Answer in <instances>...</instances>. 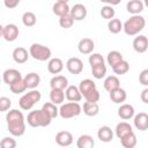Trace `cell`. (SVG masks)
<instances>
[{
    "instance_id": "obj_38",
    "label": "cell",
    "mask_w": 148,
    "mask_h": 148,
    "mask_svg": "<svg viewBox=\"0 0 148 148\" xmlns=\"http://www.w3.org/2000/svg\"><path fill=\"white\" fill-rule=\"evenodd\" d=\"M9 89H10V91L13 94H22V92H24L27 90V87H25V84L23 82V79H21V80L15 81L14 83L9 84Z\"/></svg>"
},
{
    "instance_id": "obj_50",
    "label": "cell",
    "mask_w": 148,
    "mask_h": 148,
    "mask_svg": "<svg viewBox=\"0 0 148 148\" xmlns=\"http://www.w3.org/2000/svg\"><path fill=\"white\" fill-rule=\"evenodd\" d=\"M58 1H61V2H68L69 0H58Z\"/></svg>"
},
{
    "instance_id": "obj_7",
    "label": "cell",
    "mask_w": 148,
    "mask_h": 148,
    "mask_svg": "<svg viewBox=\"0 0 148 148\" xmlns=\"http://www.w3.org/2000/svg\"><path fill=\"white\" fill-rule=\"evenodd\" d=\"M66 68L71 74L77 75L83 71V62L76 57H72L66 61Z\"/></svg>"
},
{
    "instance_id": "obj_4",
    "label": "cell",
    "mask_w": 148,
    "mask_h": 148,
    "mask_svg": "<svg viewBox=\"0 0 148 148\" xmlns=\"http://www.w3.org/2000/svg\"><path fill=\"white\" fill-rule=\"evenodd\" d=\"M40 98H42L40 92H39L38 90L32 89L31 91L24 94V95L20 98L18 105H20V108H21L22 110L28 111V110L32 109V106H34L36 103H38V102L40 101Z\"/></svg>"
},
{
    "instance_id": "obj_2",
    "label": "cell",
    "mask_w": 148,
    "mask_h": 148,
    "mask_svg": "<svg viewBox=\"0 0 148 148\" xmlns=\"http://www.w3.org/2000/svg\"><path fill=\"white\" fill-rule=\"evenodd\" d=\"M145 25H146L145 17L139 15V14H136V15L131 16L127 21H125V23L123 24V30L128 36H135L140 31L143 30Z\"/></svg>"
},
{
    "instance_id": "obj_28",
    "label": "cell",
    "mask_w": 148,
    "mask_h": 148,
    "mask_svg": "<svg viewBox=\"0 0 148 148\" xmlns=\"http://www.w3.org/2000/svg\"><path fill=\"white\" fill-rule=\"evenodd\" d=\"M120 143L124 148H133L136 145V136L134 134V132L127 133L126 135H124L123 138H120Z\"/></svg>"
},
{
    "instance_id": "obj_30",
    "label": "cell",
    "mask_w": 148,
    "mask_h": 148,
    "mask_svg": "<svg viewBox=\"0 0 148 148\" xmlns=\"http://www.w3.org/2000/svg\"><path fill=\"white\" fill-rule=\"evenodd\" d=\"M95 88H96V83L90 79H84L79 84V90H80L82 96H84L87 92H89L90 90H92Z\"/></svg>"
},
{
    "instance_id": "obj_35",
    "label": "cell",
    "mask_w": 148,
    "mask_h": 148,
    "mask_svg": "<svg viewBox=\"0 0 148 148\" xmlns=\"http://www.w3.org/2000/svg\"><path fill=\"white\" fill-rule=\"evenodd\" d=\"M124 58H123V54L119 52V51H111V52H109L108 53V57H106V61H108V64L112 67V66H114L117 62H119L120 60H123Z\"/></svg>"
},
{
    "instance_id": "obj_48",
    "label": "cell",
    "mask_w": 148,
    "mask_h": 148,
    "mask_svg": "<svg viewBox=\"0 0 148 148\" xmlns=\"http://www.w3.org/2000/svg\"><path fill=\"white\" fill-rule=\"evenodd\" d=\"M101 1L106 5H110V6H116V5H119L121 0H101Z\"/></svg>"
},
{
    "instance_id": "obj_6",
    "label": "cell",
    "mask_w": 148,
    "mask_h": 148,
    "mask_svg": "<svg viewBox=\"0 0 148 148\" xmlns=\"http://www.w3.org/2000/svg\"><path fill=\"white\" fill-rule=\"evenodd\" d=\"M29 54L38 61H46L51 58V50L47 46H44L42 44L38 43H34L31 44L30 49H29Z\"/></svg>"
},
{
    "instance_id": "obj_44",
    "label": "cell",
    "mask_w": 148,
    "mask_h": 148,
    "mask_svg": "<svg viewBox=\"0 0 148 148\" xmlns=\"http://www.w3.org/2000/svg\"><path fill=\"white\" fill-rule=\"evenodd\" d=\"M12 106V101L6 97V96H2L0 97V112H5V111H8Z\"/></svg>"
},
{
    "instance_id": "obj_20",
    "label": "cell",
    "mask_w": 148,
    "mask_h": 148,
    "mask_svg": "<svg viewBox=\"0 0 148 148\" xmlns=\"http://www.w3.org/2000/svg\"><path fill=\"white\" fill-rule=\"evenodd\" d=\"M118 116L124 119V120H128L131 118H133L134 116V108L131 104H121L118 109Z\"/></svg>"
},
{
    "instance_id": "obj_22",
    "label": "cell",
    "mask_w": 148,
    "mask_h": 148,
    "mask_svg": "<svg viewBox=\"0 0 148 148\" xmlns=\"http://www.w3.org/2000/svg\"><path fill=\"white\" fill-rule=\"evenodd\" d=\"M145 8V5L141 0H130L126 5V9L128 13L133 14V15H136V14H140Z\"/></svg>"
},
{
    "instance_id": "obj_51",
    "label": "cell",
    "mask_w": 148,
    "mask_h": 148,
    "mask_svg": "<svg viewBox=\"0 0 148 148\" xmlns=\"http://www.w3.org/2000/svg\"><path fill=\"white\" fill-rule=\"evenodd\" d=\"M0 81H1V77H0Z\"/></svg>"
},
{
    "instance_id": "obj_11",
    "label": "cell",
    "mask_w": 148,
    "mask_h": 148,
    "mask_svg": "<svg viewBox=\"0 0 148 148\" xmlns=\"http://www.w3.org/2000/svg\"><path fill=\"white\" fill-rule=\"evenodd\" d=\"M56 142L61 147H68L73 143V135L68 131H60L56 135Z\"/></svg>"
},
{
    "instance_id": "obj_40",
    "label": "cell",
    "mask_w": 148,
    "mask_h": 148,
    "mask_svg": "<svg viewBox=\"0 0 148 148\" xmlns=\"http://www.w3.org/2000/svg\"><path fill=\"white\" fill-rule=\"evenodd\" d=\"M114 14H116V12H114L113 7L110 6V5H106V6L102 7V9H101V16H102L103 18H105V20H111V18H113V17H114Z\"/></svg>"
},
{
    "instance_id": "obj_3",
    "label": "cell",
    "mask_w": 148,
    "mask_h": 148,
    "mask_svg": "<svg viewBox=\"0 0 148 148\" xmlns=\"http://www.w3.org/2000/svg\"><path fill=\"white\" fill-rule=\"evenodd\" d=\"M51 118L40 109L31 111L27 117V123L31 127H46L51 124Z\"/></svg>"
},
{
    "instance_id": "obj_12",
    "label": "cell",
    "mask_w": 148,
    "mask_h": 148,
    "mask_svg": "<svg viewBox=\"0 0 148 148\" xmlns=\"http://www.w3.org/2000/svg\"><path fill=\"white\" fill-rule=\"evenodd\" d=\"M133 124L136 130L139 131H146L148 130V114L146 112H139L138 114L133 116Z\"/></svg>"
},
{
    "instance_id": "obj_17",
    "label": "cell",
    "mask_w": 148,
    "mask_h": 148,
    "mask_svg": "<svg viewBox=\"0 0 148 148\" xmlns=\"http://www.w3.org/2000/svg\"><path fill=\"white\" fill-rule=\"evenodd\" d=\"M23 82L27 89H35L40 82V76L37 73H29L23 77Z\"/></svg>"
},
{
    "instance_id": "obj_33",
    "label": "cell",
    "mask_w": 148,
    "mask_h": 148,
    "mask_svg": "<svg viewBox=\"0 0 148 148\" xmlns=\"http://www.w3.org/2000/svg\"><path fill=\"white\" fill-rule=\"evenodd\" d=\"M42 110L51 118V119H53V118H56L58 114H59V109L56 106V104H53L52 102H49V103H45L44 105H43V108H42Z\"/></svg>"
},
{
    "instance_id": "obj_1",
    "label": "cell",
    "mask_w": 148,
    "mask_h": 148,
    "mask_svg": "<svg viewBox=\"0 0 148 148\" xmlns=\"http://www.w3.org/2000/svg\"><path fill=\"white\" fill-rule=\"evenodd\" d=\"M7 130L13 136H22L25 133V120L21 111L12 109L6 114Z\"/></svg>"
},
{
    "instance_id": "obj_26",
    "label": "cell",
    "mask_w": 148,
    "mask_h": 148,
    "mask_svg": "<svg viewBox=\"0 0 148 148\" xmlns=\"http://www.w3.org/2000/svg\"><path fill=\"white\" fill-rule=\"evenodd\" d=\"M76 146L77 148H92L95 146V141L92 139V136L88 135V134H83L80 135L77 141H76Z\"/></svg>"
},
{
    "instance_id": "obj_47",
    "label": "cell",
    "mask_w": 148,
    "mask_h": 148,
    "mask_svg": "<svg viewBox=\"0 0 148 148\" xmlns=\"http://www.w3.org/2000/svg\"><path fill=\"white\" fill-rule=\"evenodd\" d=\"M140 98L143 103H148V88H145L142 91H141V95H140Z\"/></svg>"
},
{
    "instance_id": "obj_19",
    "label": "cell",
    "mask_w": 148,
    "mask_h": 148,
    "mask_svg": "<svg viewBox=\"0 0 148 148\" xmlns=\"http://www.w3.org/2000/svg\"><path fill=\"white\" fill-rule=\"evenodd\" d=\"M64 69V62L60 58H52L47 64V71L51 74H59Z\"/></svg>"
},
{
    "instance_id": "obj_42",
    "label": "cell",
    "mask_w": 148,
    "mask_h": 148,
    "mask_svg": "<svg viewBox=\"0 0 148 148\" xmlns=\"http://www.w3.org/2000/svg\"><path fill=\"white\" fill-rule=\"evenodd\" d=\"M89 64L90 66H96L99 64H104V58L99 54V53H91L89 56Z\"/></svg>"
},
{
    "instance_id": "obj_8",
    "label": "cell",
    "mask_w": 148,
    "mask_h": 148,
    "mask_svg": "<svg viewBox=\"0 0 148 148\" xmlns=\"http://www.w3.org/2000/svg\"><path fill=\"white\" fill-rule=\"evenodd\" d=\"M18 28L13 23H9L2 28V37L7 42H14L18 37Z\"/></svg>"
},
{
    "instance_id": "obj_16",
    "label": "cell",
    "mask_w": 148,
    "mask_h": 148,
    "mask_svg": "<svg viewBox=\"0 0 148 148\" xmlns=\"http://www.w3.org/2000/svg\"><path fill=\"white\" fill-rule=\"evenodd\" d=\"M12 56H13V59L16 64H24L29 58V53H28L27 49H24L22 46H18V47L14 49Z\"/></svg>"
},
{
    "instance_id": "obj_43",
    "label": "cell",
    "mask_w": 148,
    "mask_h": 148,
    "mask_svg": "<svg viewBox=\"0 0 148 148\" xmlns=\"http://www.w3.org/2000/svg\"><path fill=\"white\" fill-rule=\"evenodd\" d=\"M0 147H2V148H15L16 147V141L12 136H5L0 141Z\"/></svg>"
},
{
    "instance_id": "obj_32",
    "label": "cell",
    "mask_w": 148,
    "mask_h": 148,
    "mask_svg": "<svg viewBox=\"0 0 148 148\" xmlns=\"http://www.w3.org/2000/svg\"><path fill=\"white\" fill-rule=\"evenodd\" d=\"M128 69H130V65L124 59L120 60L119 62H117L114 66H112V71L117 75H124V74H126L128 72Z\"/></svg>"
},
{
    "instance_id": "obj_37",
    "label": "cell",
    "mask_w": 148,
    "mask_h": 148,
    "mask_svg": "<svg viewBox=\"0 0 148 148\" xmlns=\"http://www.w3.org/2000/svg\"><path fill=\"white\" fill-rule=\"evenodd\" d=\"M36 21H37V17H36L35 13H32V12H25L22 15V23L25 27H32V25H35L36 24Z\"/></svg>"
},
{
    "instance_id": "obj_31",
    "label": "cell",
    "mask_w": 148,
    "mask_h": 148,
    "mask_svg": "<svg viewBox=\"0 0 148 148\" xmlns=\"http://www.w3.org/2000/svg\"><path fill=\"white\" fill-rule=\"evenodd\" d=\"M118 87H120V82L116 75H110L104 80V89L106 91H111Z\"/></svg>"
},
{
    "instance_id": "obj_5",
    "label": "cell",
    "mask_w": 148,
    "mask_h": 148,
    "mask_svg": "<svg viewBox=\"0 0 148 148\" xmlns=\"http://www.w3.org/2000/svg\"><path fill=\"white\" fill-rule=\"evenodd\" d=\"M82 112V106L77 102H68L65 104H61L59 109V114L64 119H71L74 117H77Z\"/></svg>"
},
{
    "instance_id": "obj_49",
    "label": "cell",
    "mask_w": 148,
    "mask_h": 148,
    "mask_svg": "<svg viewBox=\"0 0 148 148\" xmlns=\"http://www.w3.org/2000/svg\"><path fill=\"white\" fill-rule=\"evenodd\" d=\"M2 28H3V27L0 24V37H2Z\"/></svg>"
},
{
    "instance_id": "obj_23",
    "label": "cell",
    "mask_w": 148,
    "mask_h": 148,
    "mask_svg": "<svg viewBox=\"0 0 148 148\" xmlns=\"http://www.w3.org/2000/svg\"><path fill=\"white\" fill-rule=\"evenodd\" d=\"M82 111L86 116L88 117H94L96 114H98L99 112V106L97 103L95 102H84L83 103V106H82Z\"/></svg>"
},
{
    "instance_id": "obj_29",
    "label": "cell",
    "mask_w": 148,
    "mask_h": 148,
    "mask_svg": "<svg viewBox=\"0 0 148 148\" xmlns=\"http://www.w3.org/2000/svg\"><path fill=\"white\" fill-rule=\"evenodd\" d=\"M69 6H68V3L67 2H61V1H57L54 5H53V7H52V10H53V13L57 15V16H62V15H65V14H67V13H69Z\"/></svg>"
},
{
    "instance_id": "obj_24",
    "label": "cell",
    "mask_w": 148,
    "mask_h": 148,
    "mask_svg": "<svg viewBox=\"0 0 148 148\" xmlns=\"http://www.w3.org/2000/svg\"><path fill=\"white\" fill-rule=\"evenodd\" d=\"M97 136L102 142H110L113 139V132L109 126H102L97 131Z\"/></svg>"
},
{
    "instance_id": "obj_45",
    "label": "cell",
    "mask_w": 148,
    "mask_h": 148,
    "mask_svg": "<svg viewBox=\"0 0 148 148\" xmlns=\"http://www.w3.org/2000/svg\"><path fill=\"white\" fill-rule=\"evenodd\" d=\"M139 81L142 86H148V69H143L139 75Z\"/></svg>"
},
{
    "instance_id": "obj_25",
    "label": "cell",
    "mask_w": 148,
    "mask_h": 148,
    "mask_svg": "<svg viewBox=\"0 0 148 148\" xmlns=\"http://www.w3.org/2000/svg\"><path fill=\"white\" fill-rule=\"evenodd\" d=\"M50 99L53 104H62V102L65 101V91L62 89H56V88H51L50 91Z\"/></svg>"
},
{
    "instance_id": "obj_21",
    "label": "cell",
    "mask_w": 148,
    "mask_h": 148,
    "mask_svg": "<svg viewBox=\"0 0 148 148\" xmlns=\"http://www.w3.org/2000/svg\"><path fill=\"white\" fill-rule=\"evenodd\" d=\"M50 86H51V88L65 90L66 87L68 86V80H67V77L64 76V75H56V76H53V77L51 79Z\"/></svg>"
},
{
    "instance_id": "obj_14",
    "label": "cell",
    "mask_w": 148,
    "mask_h": 148,
    "mask_svg": "<svg viewBox=\"0 0 148 148\" xmlns=\"http://www.w3.org/2000/svg\"><path fill=\"white\" fill-rule=\"evenodd\" d=\"M94 49H95V43L91 38L88 37L82 38L77 44V50L82 54H90Z\"/></svg>"
},
{
    "instance_id": "obj_36",
    "label": "cell",
    "mask_w": 148,
    "mask_h": 148,
    "mask_svg": "<svg viewBox=\"0 0 148 148\" xmlns=\"http://www.w3.org/2000/svg\"><path fill=\"white\" fill-rule=\"evenodd\" d=\"M91 74L95 79H102L106 74V66L104 64H99L96 66H91Z\"/></svg>"
},
{
    "instance_id": "obj_15",
    "label": "cell",
    "mask_w": 148,
    "mask_h": 148,
    "mask_svg": "<svg viewBox=\"0 0 148 148\" xmlns=\"http://www.w3.org/2000/svg\"><path fill=\"white\" fill-rule=\"evenodd\" d=\"M65 97L69 102H80L82 99V95L76 86H67L65 89Z\"/></svg>"
},
{
    "instance_id": "obj_34",
    "label": "cell",
    "mask_w": 148,
    "mask_h": 148,
    "mask_svg": "<svg viewBox=\"0 0 148 148\" xmlns=\"http://www.w3.org/2000/svg\"><path fill=\"white\" fill-rule=\"evenodd\" d=\"M108 29L111 34H118L123 30V23L119 18H111L109 20V23H108Z\"/></svg>"
},
{
    "instance_id": "obj_9",
    "label": "cell",
    "mask_w": 148,
    "mask_h": 148,
    "mask_svg": "<svg viewBox=\"0 0 148 148\" xmlns=\"http://www.w3.org/2000/svg\"><path fill=\"white\" fill-rule=\"evenodd\" d=\"M69 14L74 21H82L83 18H86L88 12L86 6H83L82 3H76L69 9Z\"/></svg>"
},
{
    "instance_id": "obj_39",
    "label": "cell",
    "mask_w": 148,
    "mask_h": 148,
    "mask_svg": "<svg viewBox=\"0 0 148 148\" xmlns=\"http://www.w3.org/2000/svg\"><path fill=\"white\" fill-rule=\"evenodd\" d=\"M73 23H74V20H73V17L71 16L69 13H67V14H65V15H62V16L59 17V25H60L61 28H64V29L71 28V27L73 25Z\"/></svg>"
},
{
    "instance_id": "obj_10",
    "label": "cell",
    "mask_w": 148,
    "mask_h": 148,
    "mask_svg": "<svg viewBox=\"0 0 148 148\" xmlns=\"http://www.w3.org/2000/svg\"><path fill=\"white\" fill-rule=\"evenodd\" d=\"M21 79H23L21 72L17 71V69H15V68L6 69V71L3 72V74H2V80H3V82H5L6 84H8V86L12 84V83H14V82L17 81V80H21Z\"/></svg>"
},
{
    "instance_id": "obj_13",
    "label": "cell",
    "mask_w": 148,
    "mask_h": 148,
    "mask_svg": "<svg viewBox=\"0 0 148 148\" xmlns=\"http://www.w3.org/2000/svg\"><path fill=\"white\" fill-rule=\"evenodd\" d=\"M133 49L138 53H145L148 49V38L145 35H139L133 40Z\"/></svg>"
},
{
    "instance_id": "obj_46",
    "label": "cell",
    "mask_w": 148,
    "mask_h": 148,
    "mask_svg": "<svg viewBox=\"0 0 148 148\" xmlns=\"http://www.w3.org/2000/svg\"><path fill=\"white\" fill-rule=\"evenodd\" d=\"M20 2H21V0H3V5L8 9H13V8L17 7Z\"/></svg>"
},
{
    "instance_id": "obj_27",
    "label": "cell",
    "mask_w": 148,
    "mask_h": 148,
    "mask_svg": "<svg viewBox=\"0 0 148 148\" xmlns=\"http://www.w3.org/2000/svg\"><path fill=\"white\" fill-rule=\"evenodd\" d=\"M116 135H117V138L118 139H120V138H123L124 135H126L127 133H131V132H133V130H132V126L128 124V123H126V121H121V123H119V124H117V126H116Z\"/></svg>"
},
{
    "instance_id": "obj_41",
    "label": "cell",
    "mask_w": 148,
    "mask_h": 148,
    "mask_svg": "<svg viewBox=\"0 0 148 148\" xmlns=\"http://www.w3.org/2000/svg\"><path fill=\"white\" fill-rule=\"evenodd\" d=\"M83 97H84V99L87 102H95V103H97L99 101V98H101V95H99V91L95 88V89L90 90L89 92H87Z\"/></svg>"
},
{
    "instance_id": "obj_18",
    "label": "cell",
    "mask_w": 148,
    "mask_h": 148,
    "mask_svg": "<svg viewBox=\"0 0 148 148\" xmlns=\"http://www.w3.org/2000/svg\"><path fill=\"white\" fill-rule=\"evenodd\" d=\"M109 92H110V99L116 104H120V103L125 102V99L127 97L126 91L120 87H118V88H116Z\"/></svg>"
}]
</instances>
